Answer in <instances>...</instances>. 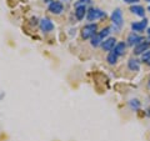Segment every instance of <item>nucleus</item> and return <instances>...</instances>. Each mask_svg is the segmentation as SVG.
Returning a JSON list of instances; mask_svg holds the SVG:
<instances>
[{"label": "nucleus", "mask_w": 150, "mask_h": 141, "mask_svg": "<svg viewBox=\"0 0 150 141\" xmlns=\"http://www.w3.org/2000/svg\"><path fill=\"white\" fill-rule=\"evenodd\" d=\"M96 30H98V25L96 24H88L83 27L81 30V36L83 39H91V37L96 34Z\"/></svg>", "instance_id": "nucleus-1"}, {"label": "nucleus", "mask_w": 150, "mask_h": 141, "mask_svg": "<svg viewBox=\"0 0 150 141\" xmlns=\"http://www.w3.org/2000/svg\"><path fill=\"white\" fill-rule=\"evenodd\" d=\"M106 14L100 10V9H96V8H93L90 10L86 11V19L89 21H95V20H99V19L104 18Z\"/></svg>", "instance_id": "nucleus-2"}, {"label": "nucleus", "mask_w": 150, "mask_h": 141, "mask_svg": "<svg viewBox=\"0 0 150 141\" xmlns=\"http://www.w3.org/2000/svg\"><path fill=\"white\" fill-rule=\"evenodd\" d=\"M111 21L112 24L115 25V29H119L123 25V13H121L120 9H115L114 11L111 14Z\"/></svg>", "instance_id": "nucleus-3"}, {"label": "nucleus", "mask_w": 150, "mask_h": 141, "mask_svg": "<svg viewBox=\"0 0 150 141\" xmlns=\"http://www.w3.org/2000/svg\"><path fill=\"white\" fill-rule=\"evenodd\" d=\"M49 11L54 15H60L63 11H64V5L62 1H51L49 4Z\"/></svg>", "instance_id": "nucleus-4"}, {"label": "nucleus", "mask_w": 150, "mask_h": 141, "mask_svg": "<svg viewBox=\"0 0 150 141\" xmlns=\"http://www.w3.org/2000/svg\"><path fill=\"white\" fill-rule=\"evenodd\" d=\"M150 49V41L144 40L137 46H134V55H143L145 51H148Z\"/></svg>", "instance_id": "nucleus-5"}, {"label": "nucleus", "mask_w": 150, "mask_h": 141, "mask_svg": "<svg viewBox=\"0 0 150 141\" xmlns=\"http://www.w3.org/2000/svg\"><path fill=\"white\" fill-rule=\"evenodd\" d=\"M128 43H126V45H130V46H137L138 44H140L142 41H144V37L140 36L139 34H137V32H131V34H129L128 36Z\"/></svg>", "instance_id": "nucleus-6"}, {"label": "nucleus", "mask_w": 150, "mask_h": 141, "mask_svg": "<svg viewBox=\"0 0 150 141\" xmlns=\"http://www.w3.org/2000/svg\"><path fill=\"white\" fill-rule=\"evenodd\" d=\"M116 45V39L115 37H106V39L101 43V49L104 51H112V49Z\"/></svg>", "instance_id": "nucleus-7"}, {"label": "nucleus", "mask_w": 150, "mask_h": 141, "mask_svg": "<svg viewBox=\"0 0 150 141\" xmlns=\"http://www.w3.org/2000/svg\"><path fill=\"white\" fill-rule=\"evenodd\" d=\"M40 29L43 32H50V31H53L54 30V24H53V21L50 20V19H41L40 20Z\"/></svg>", "instance_id": "nucleus-8"}, {"label": "nucleus", "mask_w": 150, "mask_h": 141, "mask_svg": "<svg viewBox=\"0 0 150 141\" xmlns=\"http://www.w3.org/2000/svg\"><path fill=\"white\" fill-rule=\"evenodd\" d=\"M148 26V19L145 18L144 20L142 21H137V23H133L131 24V30H133L134 32H142L145 30V27Z\"/></svg>", "instance_id": "nucleus-9"}, {"label": "nucleus", "mask_w": 150, "mask_h": 141, "mask_svg": "<svg viewBox=\"0 0 150 141\" xmlns=\"http://www.w3.org/2000/svg\"><path fill=\"white\" fill-rule=\"evenodd\" d=\"M126 45L124 41H119V43H116L115 45V48L112 49V53L116 54L118 56H121V55H124L125 54V51H126Z\"/></svg>", "instance_id": "nucleus-10"}, {"label": "nucleus", "mask_w": 150, "mask_h": 141, "mask_svg": "<svg viewBox=\"0 0 150 141\" xmlns=\"http://www.w3.org/2000/svg\"><path fill=\"white\" fill-rule=\"evenodd\" d=\"M86 8L85 5H76V8H75V16H76L78 20H81V19L85 16L86 14Z\"/></svg>", "instance_id": "nucleus-11"}, {"label": "nucleus", "mask_w": 150, "mask_h": 141, "mask_svg": "<svg viewBox=\"0 0 150 141\" xmlns=\"http://www.w3.org/2000/svg\"><path fill=\"white\" fill-rule=\"evenodd\" d=\"M128 68L131 70V71H139V69H140V61H139L138 59L131 58V59H129V61H128Z\"/></svg>", "instance_id": "nucleus-12"}, {"label": "nucleus", "mask_w": 150, "mask_h": 141, "mask_svg": "<svg viewBox=\"0 0 150 141\" xmlns=\"http://www.w3.org/2000/svg\"><path fill=\"white\" fill-rule=\"evenodd\" d=\"M130 11L138 16H142V18L145 16V9L142 5H133L130 8Z\"/></svg>", "instance_id": "nucleus-13"}, {"label": "nucleus", "mask_w": 150, "mask_h": 141, "mask_svg": "<svg viewBox=\"0 0 150 141\" xmlns=\"http://www.w3.org/2000/svg\"><path fill=\"white\" fill-rule=\"evenodd\" d=\"M103 41H104V40L101 39V36H100L99 34H95V35H94V36L91 37L90 44H91L93 48H98V46H99V45H101Z\"/></svg>", "instance_id": "nucleus-14"}, {"label": "nucleus", "mask_w": 150, "mask_h": 141, "mask_svg": "<svg viewBox=\"0 0 150 141\" xmlns=\"http://www.w3.org/2000/svg\"><path fill=\"white\" fill-rule=\"evenodd\" d=\"M118 58H119V56L111 51V53H109V55H108L106 61H108V64H109V65H115L116 63H118Z\"/></svg>", "instance_id": "nucleus-15"}, {"label": "nucleus", "mask_w": 150, "mask_h": 141, "mask_svg": "<svg viewBox=\"0 0 150 141\" xmlns=\"http://www.w3.org/2000/svg\"><path fill=\"white\" fill-rule=\"evenodd\" d=\"M111 32V27H105V29H103L100 32H98L100 36H101V39L104 40V39H106L108 36H109V34Z\"/></svg>", "instance_id": "nucleus-16"}, {"label": "nucleus", "mask_w": 150, "mask_h": 141, "mask_svg": "<svg viewBox=\"0 0 150 141\" xmlns=\"http://www.w3.org/2000/svg\"><path fill=\"white\" fill-rule=\"evenodd\" d=\"M142 61L146 63V64L150 61V49H149L148 51H145V53L142 55Z\"/></svg>", "instance_id": "nucleus-17"}, {"label": "nucleus", "mask_w": 150, "mask_h": 141, "mask_svg": "<svg viewBox=\"0 0 150 141\" xmlns=\"http://www.w3.org/2000/svg\"><path fill=\"white\" fill-rule=\"evenodd\" d=\"M130 106H131V109H133V110H138L139 107H140L139 100H131L130 101Z\"/></svg>", "instance_id": "nucleus-18"}, {"label": "nucleus", "mask_w": 150, "mask_h": 141, "mask_svg": "<svg viewBox=\"0 0 150 141\" xmlns=\"http://www.w3.org/2000/svg\"><path fill=\"white\" fill-rule=\"evenodd\" d=\"M90 1V0H79V1L76 3V5H83L84 3H89Z\"/></svg>", "instance_id": "nucleus-19"}, {"label": "nucleus", "mask_w": 150, "mask_h": 141, "mask_svg": "<svg viewBox=\"0 0 150 141\" xmlns=\"http://www.w3.org/2000/svg\"><path fill=\"white\" fill-rule=\"evenodd\" d=\"M146 34H148V41H150V27L146 30Z\"/></svg>", "instance_id": "nucleus-20"}, {"label": "nucleus", "mask_w": 150, "mask_h": 141, "mask_svg": "<svg viewBox=\"0 0 150 141\" xmlns=\"http://www.w3.org/2000/svg\"><path fill=\"white\" fill-rule=\"evenodd\" d=\"M138 1H140V0H130V4H134V5H135Z\"/></svg>", "instance_id": "nucleus-21"}, {"label": "nucleus", "mask_w": 150, "mask_h": 141, "mask_svg": "<svg viewBox=\"0 0 150 141\" xmlns=\"http://www.w3.org/2000/svg\"><path fill=\"white\" fill-rule=\"evenodd\" d=\"M148 87H149V90H150V80H149V82H148Z\"/></svg>", "instance_id": "nucleus-22"}, {"label": "nucleus", "mask_w": 150, "mask_h": 141, "mask_svg": "<svg viewBox=\"0 0 150 141\" xmlns=\"http://www.w3.org/2000/svg\"><path fill=\"white\" fill-rule=\"evenodd\" d=\"M60 1H65V3H68V1H70V0H60Z\"/></svg>", "instance_id": "nucleus-23"}, {"label": "nucleus", "mask_w": 150, "mask_h": 141, "mask_svg": "<svg viewBox=\"0 0 150 141\" xmlns=\"http://www.w3.org/2000/svg\"><path fill=\"white\" fill-rule=\"evenodd\" d=\"M146 1H148V3H149V4H150V0H146Z\"/></svg>", "instance_id": "nucleus-24"}, {"label": "nucleus", "mask_w": 150, "mask_h": 141, "mask_svg": "<svg viewBox=\"0 0 150 141\" xmlns=\"http://www.w3.org/2000/svg\"><path fill=\"white\" fill-rule=\"evenodd\" d=\"M148 65H149V66H150V61H149V63H148Z\"/></svg>", "instance_id": "nucleus-25"}, {"label": "nucleus", "mask_w": 150, "mask_h": 141, "mask_svg": "<svg viewBox=\"0 0 150 141\" xmlns=\"http://www.w3.org/2000/svg\"><path fill=\"white\" fill-rule=\"evenodd\" d=\"M149 10H150V5H149Z\"/></svg>", "instance_id": "nucleus-26"}]
</instances>
